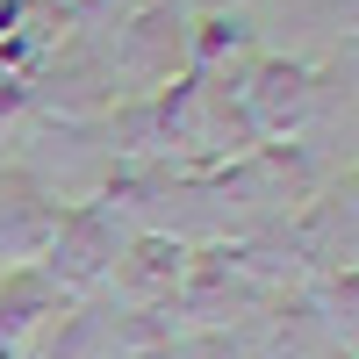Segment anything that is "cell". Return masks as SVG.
Returning a JSON list of instances; mask_svg holds the SVG:
<instances>
[{
	"label": "cell",
	"mask_w": 359,
	"mask_h": 359,
	"mask_svg": "<svg viewBox=\"0 0 359 359\" xmlns=\"http://www.w3.org/2000/svg\"><path fill=\"white\" fill-rule=\"evenodd\" d=\"M144 359H201V345H172V338H165V345H151Z\"/></svg>",
	"instance_id": "6"
},
{
	"label": "cell",
	"mask_w": 359,
	"mask_h": 359,
	"mask_svg": "<svg viewBox=\"0 0 359 359\" xmlns=\"http://www.w3.org/2000/svg\"><path fill=\"white\" fill-rule=\"evenodd\" d=\"M50 316H57V287L36 273V266H22V273L0 287V359H22L50 331Z\"/></svg>",
	"instance_id": "2"
},
{
	"label": "cell",
	"mask_w": 359,
	"mask_h": 359,
	"mask_svg": "<svg viewBox=\"0 0 359 359\" xmlns=\"http://www.w3.org/2000/svg\"><path fill=\"white\" fill-rule=\"evenodd\" d=\"M101 338H94V316H65V338H57L50 352H22V359H94Z\"/></svg>",
	"instance_id": "5"
},
{
	"label": "cell",
	"mask_w": 359,
	"mask_h": 359,
	"mask_svg": "<svg viewBox=\"0 0 359 359\" xmlns=\"http://www.w3.org/2000/svg\"><path fill=\"white\" fill-rule=\"evenodd\" d=\"M123 273H130L137 287H172V280H180V245H165V237H144L137 259L123 266Z\"/></svg>",
	"instance_id": "4"
},
{
	"label": "cell",
	"mask_w": 359,
	"mask_h": 359,
	"mask_svg": "<svg viewBox=\"0 0 359 359\" xmlns=\"http://www.w3.org/2000/svg\"><path fill=\"white\" fill-rule=\"evenodd\" d=\"M252 115H259L266 137H280L287 123H302V115H309V72H302V65H259V79H252Z\"/></svg>",
	"instance_id": "3"
},
{
	"label": "cell",
	"mask_w": 359,
	"mask_h": 359,
	"mask_svg": "<svg viewBox=\"0 0 359 359\" xmlns=\"http://www.w3.org/2000/svg\"><path fill=\"white\" fill-rule=\"evenodd\" d=\"M115 252H123V237H115V216H108V208L57 216L50 245H43V280H50V287H94V280L115 273Z\"/></svg>",
	"instance_id": "1"
}]
</instances>
